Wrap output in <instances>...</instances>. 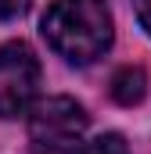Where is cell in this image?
Instances as JSON below:
<instances>
[{"instance_id":"1","label":"cell","mask_w":151,"mask_h":154,"mask_svg":"<svg viewBox=\"0 0 151 154\" xmlns=\"http://www.w3.org/2000/svg\"><path fill=\"white\" fill-rule=\"evenodd\" d=\"M47 43L72 65H90L112 47V11L104 0H54L43 14Z\"/></svg>"},{"instance_id":"3","label":"cell","mask_w":151,"mask_h":154,"mask_svg":"<svg viewBox=\"0 0 151 154\" xmlns=\"http://www.w3.org/2000/svg\"><path fill=\"white\" fill-rule=\"evenodd\" d=\"M40 90V61L29 43L14 39L0 47V118L25 115Z\"/></svg>"},{"instance_id":"4","label":"cell","mask_w":151,"mask_h":154,"mask_svg":"<svg viewBox=\"0 0 151 154\" xmlns=\"http://www.w3.org/2000/svg\"><path fill=\"white\" fill-rule=\"evenodd\" d=\"M144 93H148V75H144V68L126 65V68H119V72L112 75V97L119 100V104L133 108V104L144 100Z\"/></svg>"},{"instance_id":"5","label":"cell","mask_w":151,"mask_h":154,"mask_svg":"<svg viewBox=\"0 0 151 154\" xmlns=\"http://www.w3.org/2000/svg\"><path fill=\"white\" fill-rule=\"evenodd\" d=\"M79 154H130V147H126V140H122L119 133H104V136L83 143Z\"/></svg>"},{"instance_id":"6","label":"cell","mask_w":151,"mask_h":154,"mask_svg":"<svg viewBox=\"0 0 151 154\" xmlns=\"http://www.w3.org/2000/svg\"><path fill=\"white\" fill-rule=\"evenodd\" d=\"M29 4H33V0H0V18L14 22V18H22V14L29 11Z\"/></svg>"},{"instance_id":"7","label":"cell","mask_w":151,"mask_h":154,"mask_svg":"<svg viewBox=\"0 0 151 154\" xmlns=\"http://www.w3.org/2000/svg\"><path fill=\"white\" fill-rule=\"evenodd\" d=\"M133 7H137V22H140V29L151 36V0H133Z\"/></svg>"},{"instance_id":"2","label":"cell","mask_w":151,"mask_h":154,"mask_svg":"<svg viewBox=\"0 0 151 154\" xmlns=\"http://www.w3.org/2000/svg\"><path fill=\"white\" fill-rule=\"evenodd\" d=\"M86 133V111L72 97H47L29 115L33 154H69Z\"/></svg>"}]
</instances>
